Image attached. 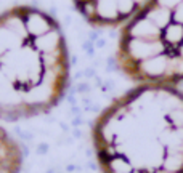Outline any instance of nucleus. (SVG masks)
<instances>
[{"label":"nucleus","instance_id":"4","mask_svg":"<svg viewBox=\"0 0 183 173\" xmlns=\"http://www.w3.org/2000/svg\"><path fill=\"white\" fill-rule=\"evenodd\" d=\"M149 0H72L87 21L100 27H114L137 15Z\"/></svg>","mask_w":183,"mask_h":173},{"label":"nucleus","instance_id":"3","mask_svg":"<svg viewBox=\"0 0 183 173\" xmlns=\"http://www.w3.org/2000/svg\"><path fill=\"white\" fill-rule=\"evenodd\" d=\"M116 60L140 85L183 82V0H149L124 24Z\"/></svg>","mask_w":183,"mask_h":173},{"label":"nucleus","instance_id":"1","mask_svg":"<svg viewBox=\"0 0 183 173\" xmlns=\"http://www.w3.org/2000/svg\"><path fill=\"white\" fill-rule=\"evenodd\" d=\"M92 143L101 173H183V91L129 90L95 119Z\"/></svg>","mask_w":183,"mask_h":173},{"label":"nucleus","instance_id":"5","mask_svg":"<svg viewBox=\"0 0 183 173\" xmlns=\"http://www.w3.org/2000/svg\"><path fill=\"white\" fill-rule=\"evenodd\" d=\"M23 148L3 127H0V173H19L23 168Z\"/></svg>","mask_w":183,"mask_h":173},{"label":"nucleus","instance_id":"2","mask_svg":"<svg viewBox=\"0 0 183 173\" xmlns=\"http://www.w3.org/2000/svg\"><path fill=\"white\" fill-rule=\"evenodd\" d=\"M69 83V53L60 24L35 7L0 15V119L42 115Z\"/></svg>","mask_w":183,"mask_h":173}]
</instances>
